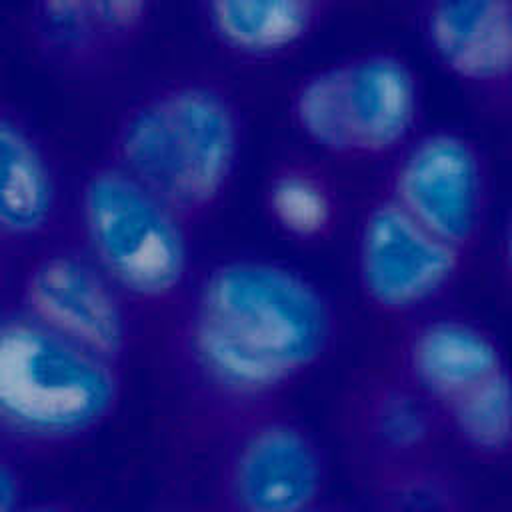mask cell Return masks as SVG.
Wrapping results in <instances>:
<instances>
[{
  "mask_svg": "<svg viewBox=\"0 0 512 512\" xmlns=\"http://www.w3.org/2000/svg\"><path fill=\"white\" fill-rule=\"evenodd\" d=\"M74 214L80 248L136 312L176 308L198 272L188 220L110 160L82 174Z\"/></svg>",
  "mask_w": 512,
  "mask_h": 512,
  "instance_id": "5",
  "label": "cell"
},
{
  "mask_svg": "<svg viewBox=\"0 0 512 512\" xmlns=\"http://www.w3.org/2000/svg\"><path fill=\"white\" fill-rule=\"evenodd\" d=\"M244 150V116L218 80L178 76L134 98L116 118L108 156L192 226L230 192Z\"/></svg>",
  "mask_w": 512,
  "mask_h": 512,
  "instance_id": "2",
  "label": "cell"
},
{
  "mask_svg": "<svg viewBox=\"0 0 512 512\" xmlns=\"http://www.w3.org/2000/svg\"><path fill=\"white\" fill-rule=\"evenodd\" d=\"M288 116L300 138L322 156L392 160L420 132V80L398 52H356L298 78L288 96Z\"/></svg>",
  "mask_w": 512,
  "mask_h": 512,
  "instance_id": "6",
  "label": "cell"
},
{
  "mask_svg": "<svg viewBox=\"0 0 512 512\" xmlns=\"http://www.w3.org/2000/svg\"><path fill=\"white\" fill-rule=\"evenodd\" d=\"M420 32L434 62L464 88L496 96L512 88V2L438 0Z\"/></svg>",
  "mask_w": 512,
  "mask_h": 512,
  "instance_id": "13",
  "label": "cell"
},
{
  "mask_svg": "<svg viewBox=\"0 0 512 512\" xmlns=\"http://www.w3.org/2000/svg\"><path fill=\"white\" fill-rule=\"evenodd\" d=\"M372 512H470L464 476L440 452L360 470Z\"/></svg>",
  "mask_w": 512,
  "mask_h": 512,
  "instance_id": "16",
  "label": "cell"
},
{
  "mask_svg": "<svg viewBox=\"0 0 512 512\" xmlns=\"http://www.w3.org/2000/svg\"><path fill=\"white\" fill-rule=\"evenodd\" d=\"M60 178L44 140L14 106H0V244L4 254L48 244L60 218Z\"/></svg>",
  "mask_w": 512,
  "mask_h": 512,
  "instance_id": "14",
  "label": "cell"
},
{
  "mask_svg": "<svg viewBox=\"0 0 512 512\" xmlns=\"http://www.w3.org/2000/svg\"><path fill=\"white\" fill-rule=\"evenodd\" d=\"M16 512H80V508L62 498H42V500H28Z\"/></svg>",
  "mask_w": 512,
  "mask_h": 512,
  "instance_id": "19",
  "label": "cell"
},
{
  "mask_svg": "<svg viewBox=\"0 0 512 512\" xmlns=\"http://www.w3.org/2000/svg\"><path fill=\"white\" fill-rule=\"evenodd\" d=\"M382 194L428 232L468 254L486 220V166L464 134L420 130L390 160Z\"/></svg>",
  "mask_w": 512,
  "mask_h": 512,
  "instance_id": "10",
  "label": "cell"
},
{
  "mask_svg": "<svg viewBox=\"0 0 512 512\" xmlns=\"http://www.w3.org/2000/svg\"><path fill=\"white\" fill-rule=\"evenodd\" d=\"M170 316L178 392L214 438L284 404L322 366L338 334L326 290L300 268L258 254L198 270Z\"/></svg>",
  "mask_w": 512,
  "mask_h": 512,
  "instance_id": "1",
  "label": "cell"
},
{
  "mask_svg": "<svg viewBox=\"0 0 512 512\" xmlns=\"http://www.w3.org/2000/svg\"><path fill=\"white\" fill-rule=\"evenodd\" d=\"M390 366L434 408L446 440L488 464L512 458V362L486 326L432 310L404 322Z\"/></svg>",
  "mask_w": 512,
  "mask_h": 512,
  "instance_id": "4",
  "label": "cell"
},
{
  "mask_svg": "<svg viewBox=\"0 0 512 512\" xmlns=\"http://www.w3.org/2000/svg\"><path fill=\"white\" fill-rule=\"evenodd\" d=\"M310 512H356V510L346 508V506H336V504H328V502H324V504L316 506V508H314V510H310Z\"/></svg>",
  "mask_w": 512,
  "mask_h": 512,
  "instance_id": "21",
  "label": "cell"
},
{
  "mask_svg": "<svg viewBox=\"0 0 512 512\" xmlns=\"http://www.w3.org/2000/svg\"><path fill=\"white\" fill-rule=\"evenodd\" d=\"M148 0H38L28 4L26 42L50 72L96 80L118 66L152 22Z\"/></svg>",
  "mask_w": 512,
  "mask_h": 512,
  "instance_id": "11",
  "label": "cell"
},
{
  "mask_svg": "<svg viewBox=\"0 0 512 512\" xmlns=\"http://www.w3.org/2000/svg\"><path fill=\"white\" fill-rule=\"evenodd\" d=\"M28 500L24 498V478L18 460L10 452H2L0 460V512H16Z\"/></svg>",
  "mask_w": 512,
  "mask_h": 512,
  "instance_id": "18",
  "label": "cell"
},
{
  "mask_svg": "<svg viewBox=\"0 0 512 512\" xmlns=\"http://www.w3.org/2000/svg\"><path fill=\"white\" fill-rule=\"evenodd\" d=\"M502 262H504V272L508 278V284L512 288V210L506 220L504 228V240H502Z\"/></svg>",
  "mask_w": 512,
  "mask_h": 512,
  "instance_id": "20",
  "label": "cell"
},
{
  "mask_svg": "<svg viewBox=\"0 0 512 512\" xmlns=\"http://www.w3.org/2000/svg\"><path fill=\"white\" fill-rule=\"evenodd\" d=\"M340 428L360 470L436 454L446 440L434 408L392 366L352 384Z\"/></svg>",
  "mask_w": 512,
  "mask_h": 512,
  "instance_id": "12",
  "label": "cell"
},
{
  "mask_svg": "<svg viewBox=\"0 0 512 512\" xmlns=\"http://www.w3.org/2000/svg\"><path fill=\"white\" fill-rule=\"evenodd\" d=\"M216 440L214 512H310L326 502L324 446L284 404L236 422Z\"/></svg>",
  "mask_w": 512,
  "mask_h": 512,
  "instance_id": "7",
  "label": "cell"
},
{
  "mask_svg": "<svg viewBox=\"0 0 512 512\" xmlns=\"http://www.w3.org/2000/svg\"><path fill=\"white\" fill-rule=\"evenodd\" d=\"M466 256L380 192L356 224L354 282L372 312L410 322L432 312L448 294L462 274Z\"/></svg>",
  "mask_w": 512,
  "mask_h": 512,
  "instance_id": "8",
  "label": "cell"
},
{
  "mask_svg": "<svg viewBox=\"0 0 512 512\" xmlns=\"http://www.w3.org/2000/svg\"><path fill=\"white\" fill-rule=\"evenodd\" d=\"M162 512H182V510H162Z\"/></svg>",
  "mask_w": 512,
  "mask_h": 512,
  "instance_id": "22",
  "label": "cell"
},
{
  "mask_svg": "<svg viewBox=\"0 0 512 512\" xmlns=\"http://www.w3.org/2000/svg\"><path fill=\"white\" fill-rule=\"evenodd\" d=\"M10 306L54 334L126 364L136 310L78 242H48L34 250L16 278Z\"/></svg>",
  "mask_w": 512,
  "mask_h": 512,
  "instance_id": "9",
  "label": "cell"
},
{
  "mask_svg": "<svg viewBox=\"0 0 512 512\" xmlns=\"http://www.w3.org/2000/svg\"><path fill=\"white\" fill-rule=\"evenodd\" d=\"M264 212L272 226L294 242L324 240L338 220V198L310 162L286 160L272 168L264 184Z\"/></svg>",
  "mask_w": 512,
  "mask_h": 512,
  "instance_id": "17",
  "label": "cell"
},
{
  "mask_svg": "<svg viewBox=\"0 0 512 512\" xmlns=\"http://www.w3.org/2000/svg\"><path fill=\"white\" fill-rule=\"evenodd\" d=\"M124 366L6 306L0 318L4 450L44 454L98 432L122 402Z\"/></svg>",
  "mask_w": 512,
  "mask_h": 512,
  "instance_id": "3",
  "label": "cell"
},
{
  "mask_svg": "<svg viewBox=\"0 0 512 512\" xmlns=\"http://www.w3.org/2000/svg\"><path fill=\"white\" fill-rule=\"evenodd\" d=\"M328 10L330 4L318 0H208L200 4V20L226 54L270 62L306 44Z\"/></svg>",
  "mask_w": 512,
  "mask_h": 512,
  "instance_id": "15",
  "label": "cell"
}]
</instances>
